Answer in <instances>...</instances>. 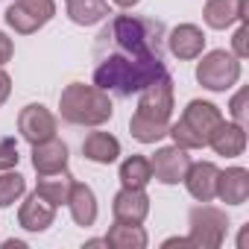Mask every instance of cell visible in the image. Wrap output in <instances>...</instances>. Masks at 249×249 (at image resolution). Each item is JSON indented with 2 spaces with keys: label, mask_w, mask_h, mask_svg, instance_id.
I'll list each match as a JSON object with an SVG mask.
<instances>
[{
  "label": "cell",
  "mask_w": 249,
  "mask_h": 249,
  "mask_svg": "<svg viewBox=\"0 0 249 249\" xmlns=\"http://www.w3.org/2000/svg\"><path fill=\"white\" fill-rule=\"evenodd\" d=\"M226 234H229L226 211H220L214 205H205V202L191 208V214H188V240H191V246L217 249V246H223Z\"/></svg>",
  "instance_id": "cell-5"
},
{
  "label": "cell",
  "mask_w": 249,
  "mask_h": 249,
  "mask_svg": "<svg viewBox=\"0 0 249 249\" xmlns=\"http://www.w3.org/2000/svg\"><path fill=\"white\" fill-rule=\"evenodd\" d=\"M231 53H234L237 59H246V56H249V30H246L243 21H240L237 33H234V38H231Z\"/></svg>",
  "instance_id": "cell-26"
},
{
  "label": "cell",
  "mask_w": 249,
  "mask_h": 249,
  "mask_svg": "<svg viewBox=\"0 0 249 249\" xmlns=\"http://www.w3.org/2000/svg\"><path fill=\"white\" fill-rule=\"evenodd\" d=\"M240 79V59L229 50H211L196 65V82L208 91H229Z\"/></svg>",
  "instance_id": "cell-6"
},
{
  "label": "cell",
  "mask_w": 249,
  "mask_h": 249,
  "mask_svg": "<svg viewBox=\"0 0 249 249\" xmlns=\"http://www.w3.org/2000/svg\"><path fill=\"white\" fill-rule=\"evenodd\" d=\"M229 114H231L234 123H243V120H246V88H240V91L231 97V103H229Z\"/></svg>",
  "instance_id": "cell-27"
},
{
  "label": "cell",
  "mask_w": 249,
  "mask_h": 249,
  "mask_svg": "<svg viewBox=\"0 0 249 249\" xmlns=\"http://www.w3.org/2000/svg\"><path fill=\"white\" fill-rule=\"evenodd\" d=\"M82 156L94 164H111L120 156V141L111 132H91L82 141Z\"/></svg>",
  "instance_id": "cell-19"
},
{
  "label": "cell",
  "mask_w": 249,
  "mask_h": 249,
  "mask_svg": "<svg viewBox=\"0 0 249 249\" xmlns=\"http://www.w3.org/2000/svg\"><path fill=\"white\" fill-rule=\"evenodd\" d=\"M27 191V179L12 170H0V208L15 205Z\"/></svg>",
  "instance_id": "cell-24"
},
{
  "label": "cell",
  "mask_w": 249,
  "mask_h": 249,
  "mask_svg": "<svg viewBox=\"0 0 249 249\" xmlns=\"http://www.w3.org/2000/svg\"><path fill=\"white\" fill-rule=\"evenodd\" d=\"M117 179L123 188H147L153 182V167H150V159L147 156H129L120 161V170H117Z\"/></svg>",
  "instance_id": "cell-23"
},
{
  "label": "cell",
  "mask_w": 249,
  "mask_h": 249,
  "mask_svg": "<svg viewBox=\"0 0 249 249\" xmlns=\"http://www.w3.org/2000/svg\"><path fill=\"white\" fill-rule=\"evenodd\" d=\"M73 182H76V179H73V176L68 173V167H65V170H59V173L38 176V188H36V191L59 208V205H68V196H71V191H73Z\"/></svg>",
  "instance_id": "cell-21"
},
{
  "label": "cell",
  "mask_w": 249,
  "mask_h": 249,
  "mask_svg": "<svg viewBox=\"0 0 249 249\" xmlns=\"http://www.w3.org/2000/svg\"><path fill=\"white\" fill-rule=\"evenodd\" d=\"M217 196L226 205H243L249 199V170L246 167H226L217 173Z\"/></svg>",
  "instance_id": "cell-16"
},
{
  "label": "cell",
  "mask_w": 249,
  "mask_h": 249,
  "mask_svg": "<svg viewBox=\"0 0 249 249\" xmlns=\"http://www.w3.org/2000/svg\"><path fill=\"white\" fill-rule=\"evenodd\" d=\"M12 56H15V44H12V38H9L6 33H0V68H3Z\"/></svg>",
  "instance_id": "cell-28"
},
{
  "label": "cell",
  "mask_w": 249,
  "mask_h": 249,
  "mask_svg": "<svg viewBox=\"0 0 249 249\" xmlns=\"http://www.w3.org/2000/svg\"><path fill=\"white\" fill-rule=\"evenodd\" d=\"M111 214L117 223H144L150 214V196L144 188H120L111 199Z\"/></svg>",
  "instance_id": "cell-10"
},
{
  "label": "cell",
  "mask_w": 249,
  "mask_h": 249,
  "mask_svg": "<svg viewBox=\"0 0 249 249\" xmlns=\"http://www.w3.org/2000/svg\"><path fill=\"white\" fill-rule=\"evenodd\" d=\"M220 120H223V114H220V108L214 103H208V100H191L185 106L182 117L176 123H170L167 135L173 138L176 147H182L188 153L191 150H202V147H208V138L220 126Z\"/></svg>",
  "instance_id": "cell-4"
},
{
  "label": "cell",
  "mask_w": 249,
  "mask_h": 249,
  "mask_svg": "<svg viewBox=\"0 0 249 249\" xmlns=\"http://www.w3.org/2000/svg\"><path fill=\"white\" fill-rule=\"evenodd\" d=\"M150 167H153V179H159L161 185H179L191 167V156H188V150H182L176 144L161 147L150 159Z\"/></svg>",
  "instance_id": "cell-9"
},
{
  "label": "cell",
  "mask_w": 249,
  "mask_h": 249,
  "mask_svg": "<svg viewBox=\"0 0 249 249\" xmlns=\"http://www.w3.org/2000/svg\"><path fill=\"white\" fill-rule=\"evenodd\" d=\"M9 94H12V76H9L3 68H0V106L9 100Z\"/></svg>",
  "instance_id": "cell-29"
},
{
  "label": "cell",
  "mask_w": 249,
  "mask_h": 249,
  "mask_svg": "<svg viewBox=\"0 0 249 249\" xmlns=\"http://www.w3.org/2000/svg\"><path fill=\"white\" fill-rule=\"evenodd\" d=\"M164 38H167L170 53H173L176 59H182V62L199 59L202 50H205V33H202L196 24H179V27H173L170 36H164Z\"/></svg>",
  "instance_id": "cell-11"
},
{
  "label": "cell",
  "mask_w": 249,
  "mask_h": 249,
  "mask_svg": "<svg viewBox=\"0 0 249 249\" xmlns=\"http://www.w3.org/2000/svg\"><path fill=\"white\" fill-rule=\"evenodd\" d=\"M246 3L249 0H208L202 9V21L211 30H226L246 18Z\"/></svg>",
  "instance_id": "cell-17"
},
{
  "label": "cell",
  "mask_w": 249,
  "mask_h": 249,
  "mask_svg": "<svg viewBox=\"0 0 249 249\" xmlns=\"http://www.w3.org/2000/svg\"><path fill=\"white\" fill-rule=\"evenodd\" d=\"M68 208H71V217L76 226L88 229L97 223V196L85 182H73V191L68 196Z\"/></svg>",
  "instance_id": "cell-18"
},
{
  "label": "cell",
  "mask_w": 249,
  "mask_h": 249,
  "mask_svg": "<svg viewBox=\"0 0 249 249\" xmlns=\"http://www.w3.org/2000/svg\"><path fill=\"white\" fill-rule=\"evenodd\" d=\"M208 147L217 156H226V159L243 156V150H246V129H243V123H234V120L226 123V120H220V126L208 138Z\"/></svg>",
  "instance_id": "cell-15"
},
{
  "label": "cell",
  "mask_w": 249,
  "mask_h": 249,
  "mask_svg": "<svg viewBox=\"0 0 249 249\" xmlns=\"http://www.w3.org/2000/svg\"><path fill=\"white\" fill-rule=\"evenodd\" d=\"M56 15V0H15L6 9V24L18 36H33Z\"/></svg>",
  "instance_id": "cell-7"
},
{
  "label": "cell",
  "mask_w": 249,
  "mask_h": 249,
  "mask_svg": "<svg viewBox=\"0 0 249 249\" xmlns=\"http://www.w3.org/2000/svg\"><path fill=\"white\" fill-rule=\"evenodd\" d=\"M53 220H56V205H53L50 199H44L38 191L30 194V196L24 199L21 211H18V223H21V229H27V231H47V229L53 226Z\"/></svg>",
  "instance_id": "cell-13"
},
{
  "label": "cell",
  "mask_w": 249,
  "mask_h": 249,
  "mask_svg": "<svg viewBox=\"0 0 249 249\" xmlns=\"http://www.w3.org/2000/svg\"><path fill=\"white\" fill-rule=\"evenodd\" d=\"M33 167H36L38 176L65 170L68 167V144L59 141L56 135L41 141V144H33Z\"/></svg>",
  "instance_id": "cell-14"
},
{
  "label": "cell",
  "mask_w": 249,
  "mask_h": 249,
  "mask_svg": "<svg viewBox=\"0 0 249 249\" xmlns=\"http://www.w3.org/2000/svg\"><path fill=\"white\" fill-rule=\"evenodd\" d=\"M106 243L114 246V249H144L150 243V237H147L141 223L132 226V223H117L114 220V226L106 231Z\"/></svg>",
  "instance_id": "cell-22"
},
{
  "label": "cell",
  "mask_w": 249,
  "mask_h": 249,
  "mask_svg": "<svg viewBox=\"0 0 249 249\" xmlns=\"http://www.w3.org/2000/svg\"><path fill=\"white\" fill-rule=\"evenodd\" d=\"M94 85L132 97L167 73L164 65V24L138 15H114L94 44Z\"/></svg>",
  "instance_id": "cell-1"
},
{
  "label": "cell",
  "mask_w": 249,
  "mask_h": 249,
  "mask_svg": "<svg viewBox=\"0 0 249 249\" xmlns=\"http://www.w3.org/2000/svg\"><path fill=\"white\" fill-rule=\"evenodd\" d=\"M18 132L27 144H41L56 135V114L41 103H30L18 114Z\"/></svg>",
  "instance_id": "cell-8"
},
{
  "label": "cell",
  "mask_w": 249,
  "mask_h": 249,
  "mask_svg": "<svg viewBox=\"0 0 249 249\" xmlns=\"http://www.w3.org/2000/svg\"><path fill=\"white\" fill-rule=\"evenodd\" d=\"M59 114L71 126H103L111 120L114 106L108 91L85 82H71L59 97Z\"/></svg>",
  "instance_id": "cell-3"
},
{
  "label": "cell",
  "mask_w": 249,
  "mask_h": 249,
  "mask_svg": "<svg viewBox=\"0 0 249 249\" xmlns=\"http://www.w3.org/2000/svg\"><path fill=\"white\" fill-rule=\"evenodd\" d=\"M164 246H191V240L188 237H167Z\"/></svg>",
  "instance_id": "cell-30"
},
{
  "label": "cell",
  "mask_w": 249,
  "mask_h": 249,
  "mask_svg": "<svg viewBox=\"0 0 249 249\" xmlns=\"http://www.w3.org/2000/svg\"><path fill=\"white\" fill-rule=\"evenodd\" d=\"M65 9L76 27H94L111 15L108 0H65Z\"/></svg>",
  "instance_id": "cell-20"
},
{
  "label": "cell",
  "mask_w": 249,
  "mask_h": 249,
  "mask_svg": "<svg viewBox=\"0 0 249 249\" xmlns=\"http://www.w3.org/2000/svg\"><path fill=\"white\" fill-rule=\"evenodd\" d=\"M217 173H220V167L214 161H196V164L191 161L182 182L196 202H211L217 196Z\"/></svg>",
  "instance_id": "cell-12"
},
{
  "label": "cell",
  "mask_w": 249,
  "mask_h": 249,
  "mask_svg": "<svg viewBox=\"0 0 249 249\" xmlns=\"http://www.w3.org/2000/svg\"><path fill=\"white\" fill-rule=\"evenodd\" d=\"M138 108L129 120V135L138 144H156L167 135L170 117H173V76L164 73L161 79L150 82L138 91Z\"/></svg>",
  "instance_id": "cell-2"
},
{
  "label": "cell",
  "mask_w": 249,
  "mask_h": 249,
  "mask_svg": "<svg viewBox=\"0 0 249 249\" xmlns=\"http://www.w3.org/2000/svg\"><path fill=\"white\" fill-rule=\"evenodd\" d=\"M18 161H21V156H18L15 138H3L0 141V170H12Z\"/></svg>",
  "instance_id": "cell-25"
},
{
  "label": "cell",
  "mask_w": 249,
  "mask_h": 249,
  "mask_svg": "<svg viewBox=\"0 0 249 249\" xmlns=\"http://www.w3.org/2000/svg\"><path fill=\"white\" fill-rule=\"evenodd\" d=\"M114 6H120V9H132V6H138L141 0H111Z\"/></svg>",
  "instance_id": "cell-31"
}]
</instances>
